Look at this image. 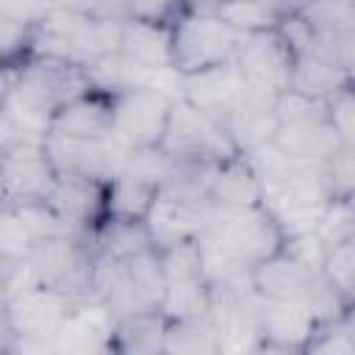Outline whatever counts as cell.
<instances>
[{
  "label": "cell",
  "instance_id": "6da1fadb",
  "mask_svg": "<svg viewBox=\"0 0 355 355\" xmlns=\"http://www.w3.org/2000/svg\"><path fill=\"white\" fill-rule=\"evenodd\" d=\"M286 244L283 230L263 205H216L208 208L200 233L202 277L211 288L247 280L255 266L275 258Z\"/></svg>",
  "mask_w": 355,
  "mask_h": 355
},
{
  "label": "cell",
  "instance_id": "7a4b0ae2",
  "mask_svg": "<svg viewBox=\"0 0 355 355\" xmlns=\"http://www.w3.org/2000/svg\"><path fill=\"white\" fill-rule=\"evenodd\" d=\"M261 186V205L277 222L286 239L313 233L322 227L333 194L327 183V164H300L286 158L275 144L247 155Z\"/></svg>",
  "mask_w": 355,
  "mask_h": 355
},
{
  "label": "cell",
  "instance_id": "3957f363",
  "mask_svg": "<svg viewBox=\"0 0 355 355\" xmlns=\"http://www.w3.org/2000/svg\"><path fill=\"white\" fill-rule=\"evenodd\" d=\"M92 89L86 67L55 55H31L19 67L3 69V116L22 133L44 139L53 116Z\"/></svg>",
  "mask_w": 355,
  "mask_h": 355
},
{
  "label": "cell",
  "instance_id": "277c9868",
  "mask_svg": "<svg viewBox=\"0 0 355 355\" xmlns=\"http://www.w3.org/2000/svg\"><path fill=\"white\" fill-rule=\"evenodd\" d=\"M294 50H308L355 83V3L291 6L283 28Z\"/></svg>",
  "mask_w": 355,
  "mask_h": 355
},
{
  "label": "cell",
  "instance_id": "5b68a950",
  "mask_svg": "<svg viewBox=\"0 0 355 355\" xmlns=\"http://www.w3.org/2000/svg\"><path fill=\"white\" fill-rule=\"evenodd\" d=\"M166 291L158 250H144L125 261L100 258L94 300H100L114 322L139 313H155Z\"/></svg>",
  "mask_w": 355,
  "mask_h": 355
},
{
  "label": "cell",
  "instance_id": "8992f818",
  "mask_svg": "<svg viewBox=\"0 0 355 355\" xmlns=\"http://www.w3.org/2000/svg\"><path fill=\"white\" fill-rule=\"evenodd\" d=\"M250 280L261 300L305 305L327 322H347V308L327 283L324 272L319 266L291 258L286 250L255 266Z\"/></svg>",
  "mask_w": 355,
  "mask_h": 355
},
{
  "label": "cell",
  "instance_id": "52a82bcc",
  "mask_svg": "<svg viewBox=\"0 0 355 355\" xmlns=\"http://www.w3.org/2000/svg\"><path fill=\"white\" fill-rule=\"evenodd\" d=\"M241 33H236L219 14L214 3L183 6L172 28V50H175V72L180 78H191L233 61Z\"/></svg>",
  "mask_w": 355,
  "mask_h": 355
},
{
  "label": "cell",
  "instance_id": "ba28073f",
  "mask_svg": "<svg viewBox=\"0 0 355 355\" xmlns=\"http://www.w3.org/2000/svg\"><path fill=\"white\" fill-rule=\"evenodd\" d=\"M97 247L92 236H53L36 244L28 258L36 288L58 291L72 300H94L97 286Z\"/></svg>",
  "mask_w": 355,
  "mask_h": 355
},
{
  "label": "cell",
  "instance_id": "9c48e42d",
  "mask_svg": "<svg viewBox=\"0 0 355 355\" xmlns=\"http://www.w3.org/2000/svg\"><path fill=\"white\" fill-rule=\"evenodd\" d=\"M161 150L175 164H211V166L239 155L225 128L183 97H178L172 105Z\"/></svg>",
  "mask_w": 355,
  "mask_h": 355
},
{
  "label": "cell",
  "instance_id": "30bf717a",
  "mask_svg": "<svg viewBox=\"0 0 355 355\" xmlns=\"http://www.w3.org/2000/svg\"><path fill=\"white\" fill-rule=\"evenodd\" d=\"M178 94L155 86L130 89L114 97V141L128 153L158 150Z\"/></svg>",
  "mask_w": 355,
  "mask_h": 355
},
{
  "label": "cell",
  "instance_id": "8fae6325",
  "mask_svg": "<svg viewBox=\"0 0 355 355\" xmlns=\"http://www.w3.org/2000/svg\"><path fill=\"white\" fill-rule=\"evenodd\" d=\"M211 324L216 330L222 355H252L263 347L261 338V297L252 280H239L211 288Z\"/></svg>",
  "mask_w": 355,
  "mask_h": 355
},
{
  "label": "cell",
  "instance_id": "7c38bea8",
  "mask_svg": "<svg viewBox=\"0 0 355 355\" xmlns=\"http://www.w3.org/2000/svg\"><path fill=\"white\" fill-rule=\"evenodd\" d=\"M80 300L47 288H28L3 302V330L19 344L50 347Z\"/></svg>",
  "mask_w": 355,
  "mask_h": 355
},
{
  "label": "cell",
  "instance_id": "4fadbf2b",
  "mask_svg": "<svg viewBox=\"0 0 355 355\" xmlns=\"http://www.w3.org/2000/svg\"><path fill=\"white\" fill-rule=\"evenodd\" d=\"M233 64L247 89L269 97H280L291 86L294 47L283 31L247 33L239 39Z\"/></svg>",
  "mask_w": 355,
  "mask_h": 355
},
{
  "label": "cell",
  "instance_id": "5bb4252c",
  "mask_svg": "<svg viewBox=\"0 0 355 355\" xmlns=\"http://www.w3.org/2000/svg\"><path fill=\"white\" fill-rule=\"evenodd\" d=\"M44 139L19 141L3 150V208L50 200L58 172L47 155Z\"/></svg>",
  "mask_w": 355,
  "mask_h": 355
},
{
  "label": "cell",
  "instance_id": "9a60e30c",
  "mask_svg": "<svg viewBox=\"0 0 355 355\" xmlns=\"http://www.w3.org/2000/svg\"><path fill=\"white\" fill-rule=\"evenodd\" d=\"M44 147L61 178H86L105 186L125 172V164L130 155L114 139L83 141V139H64V136L47 133Z\"/></svg>",
  "mask_w": 355,
  "mask_h": 355
},
{
  "label": "cell",
  "instance_id": "2e32d148",
  "mask_svg": "<svg viewBox=\"0 0 355 355\" xmlns=\"http://www.w3.org/2000/svg\"><path fill=\"white\" fill-rule=\"evenodd\" d=\"M272 144L291 161L322 164V166L344 150V144H341V139H338V133L330 122L327 103H316L305 114L283 119L277 125V133H275Z\"/></svg>",
  "mask_w": 355,
  "mask_h": 355
},
{
  "label": "cell",
  "instance_id": "e0dca14e",
  "mask_svg": "<svg viewBox=\"0 0 355 355\" xmlns=\"http://www.w3.org/2000/svg\"><path fill=\"white\" fill-rule=\"evenodd\" d=\"M208 208H211V202L189 200V197L161 189L158 200L144 222L153 247L166 250V247L200 239V233L205 230V222H208Z\"/></svg>",
  "mask_w": 355,
  "mask_h": 355
},
{
  "label": "cell",
  "instance_id": "ac0fdd59",
  "mask_svg": "<svg viewBox=\"0 0 355 355\" xmlns=\"http://www.w3.org/2000/svg\"><path fill=\"white\" fill-rule=\"evenodd\" d=\"M47 205L67 225L69 233L94 236L105 222V183L58 175Z\"/></svg>",
  "mask_w": 355,
  "mask_h": 355
},
{
  "label": "cell",
  "instance_id": "d6986e66",
  "mask_svg": "<svg viewBox=\"0 0 355 355\" xmlns=\"http://www.w3.org/2000/svg\"><path fill=\"white\" fill-rule=\"evenodd\" d=\"M336 322L322 319L316 311L291 302H261V338L269 347L300 355L324 327Z\"/></svg>",
  "mask_w": 355,
  "mask_h": 355
},
{
  "label": "cell",
  "instance_id": "ffe728a7",
  "mask_svg": "<svg viewBox=\"0 0 355 355\" xmlns=\"http://www.w3.org/2000/svg\"><path fill=\"white\" fill-rule=\"evenodd\" d=\"M247 86L236 69V64H225L191 78H180V97L189 100L194 108H200L202 114H208L216 125H227L233 108L239 105V100L244 97Z\"/></svg>",
  "mask_w": 355,
  "mask_h": 355
},
{
  "label": "cell",
  "instance_id": "44dd1931",
  "mask_svg": "<svg viewBox=\"0 0 355 355\" xmlns=\"http://www.w3.org/2000/svg\"><path fill=\"white\" fill-rule=\"evenodd\" d=\"M277 125H280L277 122V97L247 89L244 97L239 100V105L233 108V114L225 125V133L230 136L239 155H250V153L272 144Z\"/></svg>",
  "mask_w": 355,
  "mask_h": 355
},
{
  "label": "cell",
  "instance_id": "7402d4cb",
  "mask_svg": "<svg viewBox=\"0 0 355 355\" xmlns=\"http://www.w3.org/2000/svg\"><path fill=\"white\" fill-rule=\"evenodd\" d=\"M47 133L64 139H83V141L114 139V97L97 89L86 92L83 97L72 100L67 108H61L53 116Z\"/></svg>",
  "mask_w": 355,
  "mask_h": 355
},
{
  "label": "cell",
  "instance_id": "603a6c76",
  "mask_svg": "<svg viewBox=\"0 0 355 355\" xmlns=\"http://www.w3.org/2000/svg\"><path fill=\"white\" fill-rule=\"evenodd\" d=\"M119 53L150 72H175L172 25L128 17L122 22Z\"/></svg>",
  "mask_w": 355,
  "mask_h": 355
},
{
  "label": "cell",
  "instance_id": "cb8c5ba5",
  "mask_svg": "<svg viewBox=\"0 0 355 355\" xmlns=\"http://www.w3.org/2000/svg\"><path fill=\"white\" fill-rule=\"evenodd\" d=\"M158 191H161V186L147 178H139L133 172L116 175L105 186V222L144 225L158 200Z\"/></svg>",
  "mask_w": 355,
  "mask_h": 355
},
{
  "label": "cell",
  "instance_id": "d4e9b609",
  "mask_svg": "<svg viewBox=\"0 0 355 355\" xmlns=\"http://www.w3.org/2000/svg\"><path fill=\"white\" fill-rule=\"evenodd\" d=\"M169 322L155 313L119 319L108 336V355H164Z\"/></svg>",
  "mask_w": 355,
  "mask_h": 355
},
{
  "label": "cell",
  "instance_id": "484cf974",
  "mask_svg": "<svg viewBox=\"0 0 355 355\" xmlns=\"http://www.w3.org/2000/svg\"><path fill=\"white\" fill-rule=\"evenodd\" d=\"M208 200L216 205H261V186L247 155H233L214 166Z\"/></svg>",
  "mask_w": 355,
  "mask_h": 355
},
{
  "label": "cell",
  "instance_id": "4316f807",
  "mask_svg": "<svg viewBox=\"0 0 355 355\" xmlns=\"http://www.w3.org/2000/svg\"><path fill=\"white\" fill-rule=\"evenodd\" d=\"M344 86H349L347 75L322 61L319 55L308 50H294V67H291V92L313 100V103H327L336 97Z\"/></svg>",
  "mask_w": 355,
  "mask_h": 355
},
{
  "label": "cell",
  "instance_id": "83f0119b",
  "mask_svg": "<svg viewBox=\"0 0 355 355\" xmlns=\"http://www.w3.org/2000/svg\"><path fill=\"white\" fill-rule=\"evenodd\" d=\"M214 6L216 14L241 36L280 31L286 17L291 14V6L283 3H214Z\"/></svg>",
  "mask_w": 355,
  "mask_h": 355
},
{
  "label": "cell",
  "instance_id": "f1b7e54d",
  "mask_svg": "<svg viewBox=\"0 0 355 355\" xmlns=\"http://www.w3.org/2000/svg\"><path fill=\"white\" fill-rule=\"evenodd\" d=\"M211 286L205 277L200 280H183V283H166L164 300L158 313L166 322H189V319H202L211 313Z\"/></svg>",
  "mask_w": 355,
  "mask_h": 355
},
{
  "label": "cell",
  "instance_id": "f546056e",
  "mask_svg": "<svg viewBox=\"0 0 355 355\" xmlns=\"http://www.w3.org/2000/svg\"><path fill=\"white\" fill-rule=\"evenodd\" d=\"M164 355H222L211 316L189 319V322H169Z\"/></svg>",
  "mask_w": 355,
  "mask_h": 355
},
{
  "label": "cell",
  "instance_id": "4dcf8cb0",
  "mask_svg": "<svg viewBox=\"0 0 355 355\" xmlns=\"http://www.w3.org/2000/svg\"><path fill=\"white\" fill-rule=\"evenodd\" d=\"M322 272L338 300L347 308V319L355 311V241H333L327 244Z\"/></svg>",
  "mask_w": 355,
  "mask_h": 355
},
{
  "label": "cell",
  "instance_id": "1f68e13d",
  "mask_svg": "<svg viewBox=\"0 0 355 355\" xmlns=\"http://www.w3.org/2000/svg\"><path fill=\"white\" fill-rule=\"evenodd\" d=\"M42 239L36 230L22 219L19 211L3 208V225H0V261L3 263H19L28 261Z\"/></svg>",
  "mask_w": 355,
  "mask_h": 355
},
{
  "label": "cell",
  "instance_id": "d6a6232c",
  "mask_svg": "<svg viewBox=\"0 0 355 355\" xmlns=\"http://www.w3.org/2000/svg\"><path fill=\"white\" fill-rule=\"evenodd\" d=\"M158 255H161V269H164L166 283H183V280H200L202 277L200 239L158 250Z\"/></svg>",
  "mask_w": 355,
  "mask_h": 355
},
{
  "label": "cell",
  "instance_id": "836d02e7",
  "mask_svg": "<svg viewBox=\"0 0 355 355\" xmlns=\"http://www.w3.org/2000/svg\"><path fill=\"white\" fill-rule=\"evenodd\" d=\"M330 122L344 147H355V83L344 86L336 97L327 100Z\"/></svg>",
  "mask_w": 355,
  "mask_h": 355
},
{
  "label": "cell",
  "instance_id": "e575fe53",
  "mask_svg": "<svg viewBox=\"0 0 355 355\" xmlns=\"http://www.w3.org/2000/svg\"><path fill=\"white\" fill-rule=\"evenodd\" d=\"M300 355H355L349 322H336V324L324 327Z\"/></svg>",
  "mask_w": 355,
  "mask_h": 355
},
{
  "label": "cell",
  "instance_id": "d590c367",
  "mask_svg": "<svg viewBox=\"0 0 355 355\" xmlns=\"http://www.w3.org/2000/svg\"><path fill=\"white\" fill-rule=\"evenodd\" d=\"M327 183L333 200H341L355 191V147H344L327 161Z\"/></svg>",
  "mask_w": 355,
  "mask_h": 355
},
{
  "label": "cell",
  "instance_id": "8d00e7d4",
  "mask_svg": "<svg viewBox=\"0 0 355 355\" xmlns=\"http://www.w3.org/2000/svg\"><path fill=\"white\" fill-rule=\"evenodd\" d=\"M333 211H336L344 222L355 225V191L347 194V197H341V200H333Z\"/></svg>",
  "mask_w": 355,
  "mask_h": 355
},
{
  "label": "cell",
  "instance_id": "74e56055",
  "mask_svg": "<svg viewBox=\"0 0 355 355\" xmlns=\"http://www.w3.org/2000/svg\"><path fill=\"white\" fill-rule=\"evenodd\" d=\"M252 355H291V352H286V349H277V347H269V344H263V347H258Z\"/></svg>",
  "mask_w": 355,
  "mask_h": 355
},
{
  "label": "cell",
  "instance_id": "f35d334b",
  "mask_svg": "<svg viewBox=\"0 0 355 355\" xmlns=\"http://www.w3.org/2000/svg\"><path fill=\"white\" fill-rule=\"evenodd\" d=\"M349 333H352V341H355V322H349Z\"/></svg>",
  "mask_w": 355,
  "mask_h": 355
},
{
  "label": "cell",
  "instance_id": "ab89813d",
  "mask_svg": "<svg viewBox=\"0 0 355 355\" xmlns=\"http://www.w3.org/2000/svg\"><path fill=\"white\" fill-rule=\"evenodd\" d=\"M352 313H355V311H352Z\"/></svg>",
  "mask_w": 355,
  "mask_h": 355
}]
</instances>
